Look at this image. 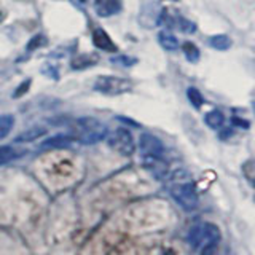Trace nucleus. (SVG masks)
I'll return each mask as SVG.
<instances>
[{"instance_id":"f257e3e1","label":"nucleus","mask_w":255,"mask_h":255,"mask_svg":"<svg viewBox=\"0 0 255 255\" xmlns=\"http://www.w3.org/2000/svg\"><path fill=\"white\" fill-rule=\"evenodd\" d=\"M169 195L177 203L183 211L191 212L195 211L199 204L198 191L193 185V182L190 180L187 172L177 171L172 175V183L169 187Z\"/></svg>"},{"instance_id":"f03ea898","label":"nucleus","mask_w":255,"mask_h":255,"mask_svg":"<svg viewBox=\"0 0 255 255\" xmlns=\"http://www.w3.org/2000/svg\"><path fill=\"white\" fill-rule=\"evenodd\" d=\"M75 129H77V139L80 143H83V145L98 143L106 139L109 134L107 126L101 123L99 120L91 118V117L78 118L75 122Z\"/></svg>"},{"instance_id":"7ed1b4c3","label":"nucleus","mask_w":255,"mask_h":255,"mask_svg":"<svg viewBox=\"0 0 255 255\" xmlns=\"http://www.w3.org/2000/svg\"><path fill=\"white\" fill-rule=\"evenodd\" d=\"M94 90L106 96H120L129 93L132 90V83L126 78H120L114 75H101L96 78Z\"/></svg>"},{"instance_id":"20e7f679","label":"nucleus","mask_w":255,"mask_h":255,"mask_svg":"<svg viewBox=\"0 0 255 255\" xmlns=\"http://www.w3.org/2000/svg\"><path fill=\"white\" fill-rule=\"evenodd\" d=\"M109 147L122 156H131L135 151V142L132 134L126 128H118L114 132L107 134Z\"/></svg>"},{"instance_id":"39448f33","label":"nucleus","mask_w":255,"mask_h":255,"mask_svg":"<svg viewBox=\"0 0 255 255\" xmlns=\"http://www.w3.org/2000/svg\"><path fill=\"white\" fill-rule=\"evenodd\" d=\"M203 239L199 244V255H215L222 241V231L215 223L206 222L203 223Z\"/></svg>"},{"instance_id":"423d86ee","label":"nucleus","mask_w":255,"mask_h":255,"mask_svg":"<svg viewBox=\"0 0 255 255\" xmlns=\"http://www.w3.org/2000/svg\"><path fill=\"white\" fill-rule=\"evenodd\" d=\"M142 166L147 169L156 180H164L169 174V164L164 159V156H150L142 155Z\"/></svg>"},{"instance_id":"0eeeda50","label":"nucleus","mask_w":255,"mask_h":255,"mask_svg":"<svg viewBox=\"0 0 255 255\" xmlns=\"http://www.w3.org/2000/svg\"><path fill=\"white\" fill-rule=\"evenodd\" d=\"M139 150L142 155H150V156H164V143L161 139H158L156 135L143 132L139 137Z\"/></svg>"},{"instance_id":"6e6552de","label":"nucleus","mask_w":255,"mask_h":255,"mask_svg":"<svg viewBox=\"0 0 255 255\" xmlns=\"http://www.w3.org/2000/svg\"><path fill=\"white\" fill-rule=\"evenodd\" d=\"M93 43H94L96 48H98V50H102V51L115 53L118 50L117 43L110 38V35L107 34V32L104 29H101V27L93 30Z\"/></svg>"},{"instance_id":"1a4fd4ad","label":"nucleus","mask_w":255,"mask_h":255,"mask_svg":"<svg viewBox=\"0 0 255 255\" xmlns=\"http://www.w3.org/2000/svg\"><path fill=\"white\" fill-rule=\"evenodd\" d=\"M74 142V137L67 134H56L51 135V137L45 139L42 143H40V148L42 150H59V148H67L72 145Z\"/></svg>"},{"instance_id":"9d476101","label":"nucleus","mask_w":255,"mask_h":255,"mask_svg":"<svg viewBox=\"0 0 255 255\" xmlns=\"http://www.w3.org/2000/svg\"><path fill=\"white\" fill-rule=\"evenodd\" d=\"M122 0H96V13L102 18H109L122 11Z\"/></svg>"},{"instance_id":"9b49d317","label":"nucleus","mask_w":255,"mask_h":255,"mask_svg":"<svg viewBox=\"0 0 255 255\" xmlns=\"http://www.w3.org/2000/svg\"><path fill=\"white\" fill-rule=\"evenodd\" d=\"M99 62V56L94 53H85V54H78L75 58H72L70 61V67L74 70H83L88 67H93Z\"/></svg>"},{"instance_id":"f8f14e48","label":"nucleus","mask_w":255,"mask_h":255,"mask_svg":"<svg viewBox=\"0 0 255 255\" xmlns=\"http://www.w3.org/2000/svg\"><path fill=\"white\" fill-rule=\"evenodd\" d=\"M48 132L46 126H40V125H35L29 128V129H26L24 132H21L18 137L14 139L16 143H26V142H32V140H37L38 137H42V135H45Z\"/></svg>"},{"instance_id":"ddd939ff","label":"nucleus","mask_w":255,"mask_h":255,"mask_svg":"<svg viewBox=\"0 0 255 255\" xmlns=\"http://www.w3.org/2000/svg\"><path fill=\"white\" fill-rule=\"evenodd\" d=\"M158 42L167 51H175L179 48V40L175 38V35L171 34L169 30H161V32H159V34H158Z\"/></svg>"},{"instance_id":"4468645a","label":"nucleus","mask_w":255,"mask_h":255,"mask_svg":"<svg viewBox=\"0 0 255 255\" xmlns=\"http://www.w3.org/2000/svg\"><path fill=\"white\" fill-rule=\"evenodd\" d=\"M22 155H24L22 150H16L11 145H2V147H0V166L11 163V161H14L16 158H19Z\"/></svg>"},{"instance_id":"2eb2a0df","label":"nucleus","mask_w":255,"mask_h":255,"mask_svg":"<svg viewBox=\"0 0 255 255\" xmlns=\"http://www.w3.org/2000/svg\"><path fill=\"white\" fill-rule=\"evenodd\" d=\"M223 122H225V117H223L220 110H211L204 115V123L209 128H212V129H219V128H222Z\"/></svg>"},{"instance_id":"dca6fc26","label":"nucleus","mask_w":255,"mask_h":255,"mask_svg":"<svg viewBox=\"0 0 255 255\" xmlns=\"http://www.w3.org/2000/svg\"><path fill=\"white\" fill-rule=\"evenodd\" d=\"M209 45L214 48V50H219V51H227L230 50L231 46V38L225 34H219V35H214L209 38Z\"/></svg>"},{"instance_id":"f3484780","label":"nucleus","mask_w":255,"mask_h":255,"mask_svg":"<svg viewBox=\"0 0 255 255\" xmlns=\"http://www.w3.org/2000/svg\"><path fill=\"white\" fill-rule=\"evenodd\" d=\"M201 239H203V227L201 225L191 227L190 231H188V235H187L188 244L193 247V249H198L199 244H201Z\"/></svg>"},{"instance_id":"a211bd4d","label":"nucleus","mask_w":255,"mask_h":255,"mask_svg":"<svg viewBox=\"0 0 255 255\" xmlns=\"http://www.w3.org/2000/svg\"><path fill=\"white\" fill-rule=\"evenodd\" d=\"M14 126V117L13 115H2L0 117V139H5L11 132Z\"/></svg>"},{"instance_id":"6ab92c4d","label":"nucleus","mask_w":255,"mask_h":255,"mask_svg":"<svg viewBox=\"0 0 255 255\" xmlns=\"http://www.w3.org/2000/svg\"><path fill=\"white\" fill-rule=\"evenodd\" d=\"M182 50H183V54H185V58L190 62H198L199 56H201V53H199V50H198V46L195 43H191V42H185V43H183Z\"/></svg>"},{"instance_id":"aec40b11","label":"nucleus","mask_w":255,"mask_h":255,"mask_svg":"<svg viewBox=\"0 0 255 255\" xmlns=\"http://www.w3.org/2000/svg\"><path fill=\"white\" fill-rule=\"evenodd\" d=\"M187 96H188L190 104H191V106H193L195 109H201V107H203L204 98H203V94L199 93V90H196V88H188V90H187Z\"/></svg>"},{"instance_id":"412c9836","label":"nucleus","mask_w":255,"mask_h":255,"mask_svg":"<svg viewBox=\"0 0 255 255\" xmlns=\"http://www.w3.org/2000/svg\"><path fill=\"white\" fill-rule=\"evenodd\" d=\"M175 26H177L179 30L183 32V34H193L196 30V24L187 18H182V16H179V18L175 19Z\"/></svg>"},{"instance_id":"4be33fe9","label":"nucleus","mask_w":255,"mask_h":255,"mask_svg":"<svg viewBox=\"0 0 255 255\" xmlns=\"http://www.w3.org/2000/svg\"><path fill=\"white\" fill-rule=\"evenodd\" d=\"M46 43H48V38H46V35H43V34H37V35H34L30 40H29V43H27V51H35V50H38V48H43V46H46Z\"/></svg>"},{"instance_id":"5701e85b","label":"nucleus","mask_w":255,"mask_h":255,"mask_svg":"<svg viewBox=\"0 0 255 255\" xmlns=\"http://www.w3.org/2000/svg\"><path fill=\"white\" fill-rule=\"evenodd\" d=\"M112 62L118 64V66H123V67H131L137 62V59L131 58V56H118V58H112Z\"/></svg>"},{"instance_id":"b1692460","label":"nucleus","mask_w":255,"mask_h":255,"mask_svg":"<svg viewBox=\"0 0 255 255\" xmlns=\"http://www.w3.org/2000/svg\"><path fill=\"white\" fill-rule=\"evenodd\" d=\"M29 88H30V80L27 78V80H24V82L13 91V98H14V99L21 98V96H24V94H26V93L29 91Z\"/></svg>"},{"instance_id":"393cba45","label":"nucleus","mask_w":255,"mask_h":255,"mask_svg":"<svg viewBox=\"0 0 255 255\" xmlns=\"http://www.w3.org/2000/svg\"><path fill=\"white\" fill-rule=\"evenodd\" d=\"M231 122H233V125L235 126H239V128H244V129H247L249 128V123L246 122V120H243V118H238V117H233L231 118Z\"/></svg>"},{"instance_id":"a878e982","label":"nucleus","mask_w":255,"mask_h":255,"mask_svg":"<svg viewBox=\"0 0 255 255\" xmlns=\"http://www.w3.org/2000/svg\"><path fill=\"white\" fill-rule=\"evenodd\" d=\"M118 120H122V122H128L131 126H135V128H139V123H135V122H132V120H128L126 117H118Z\"/></svg>"},{"instance_id":"bb28decb","label":"nucleus","mask_w":255,"mask_h":255,"mask_svg":"<svg viewBox=\"0 0 255 255\" xmlns=\"http://www.w3.org/2000/svg\"><path fill=\"white\" fill-rule=\"evenodd\" d=\"M231 134H233V132H231L230 129H225V131H222V134H220V137L222 139H227V137H230V135Z\"/></svg>"},{"instance_id":"cd10ccee","label":"nucleus","mask_w":255,"mask_h":255,"mask_svg":"<svg viewBox=\"0 0 255 255\" xmlns=\"http://www.w3.org/2000/svg\"><path fill=\"white\" fill-rule=\"evenodd\" d=\"M74 2H77L78 5H83V3L86 5V2H88V0H74Z\"/></svg>"},{"instance_id":"c85d7f7f","label":"nucleus","mask_w":255,"mask_h":255,"mask_svg":"<svg viewBox=\"0 0 255 255\" xmlns=\"http://www.w3.org/2000/svg\"><path fill=\"white\" fill-rule=\"evenodd\" d=\"M0 21H2V13H0Z\"/></svg>"},{"instance_id":"c756f323","label":"nucleus","mask_w":255,"mask_h":255,"mask_svg":"<svg viewBox=\"0 0 255 255\" xmlns=\"http://www.w3.org/2000/svg\"><path fill=\"white\" fill-rule=\"evenodd\" d=\"M254 109H255V99H254Z\"/></svg>"},{"instance_id":"7c9ffc66","label":"nucleus","mask_w":255,"mask_h":255,"mask_svg":"<svg viewBox=\"0 0 255 255\" xmlns=\"http://www.w3.org/2000/svg\"><path fill=\"white\" fill-rule=\"evenodd\" d=\"M172 2H177V0H172Z\"/></svg>"},{"instance_id":"2f4dec72","label":"nucleus","mask_w":255,"mask_h":255,"mask_svg":"<svg viewBox=\"0 0 255 255\" xmlns=\"http://www.w3.org/2000/svg\"><path fill=\"white\" fill-rule=\"evenodd\" d=\"M254 185H255V180H254Z\"/></svg>"}]
</instances>
